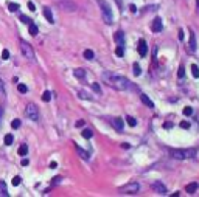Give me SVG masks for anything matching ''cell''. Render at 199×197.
<instances>
[{
    "label": "cell",
    "instance_id": "cell-3",
    "mask_svg": "<svg viewBox=\"0 0 199 197\" xmlns=\"http://www.w3.org/2000/svg\"><path fill=\"white\" fill-rule=\"evenodd\" d=\"M173 158L184 160V158H193L196 155V149H182V151H173Z\"/></svg>",
    "mask_w": 199,
    "mask_h": 197
},
{
    "label": "cell",
    "instance_id": "cell-1",
    "mask_svg": "<svg viewBox=\"0 0 199 197\" xmlns=\"http://www.w3.org/2000/svg\"><path fill=\"white\" fill-rule=\"evenodd\" d=\"M103 81L107 85H112L114 88H117V90H132V92L137 90V85H135L134 82H131L129 79H126L121 75L112 73V71H104L103 73Z\"/></svg>",
    "mask_w": 199,
    "mask_h": 197
},
{
    "label": "cell",
    "instance_id": "cell-28",
    "mask_svg": "<svg viewBox=\"0 0 199 197\" xmlns=\"http://www.w3.org/2000/svg\"><path fill=\"white\" fill-rule=\"evenodd\" d=\"M184 115H185V116H191V115H193V109H191L190 106L184 107Z\"/></svg>",
    "mask_w": 199,
    "mask_h": 197
},
{
    "label": "cell",
    "instance_id": "cell-43",
    "mask_svg": "<svg viewBox=\"0 0 199 197\" xmlns=\"http://www.w3.org/2000/svg\"><path fill=\"white\" fill-rule=\"evenodd\" d=\"M2 120H3V107L0 106V126H2Z\"/></svg>",
    "mask_w": 199,
    "mask_h": 197
},
{
    "label": "cell",
    "instance_id": "cell-51",
    "mask_svg": "<svg viewBox=\"0 0 199 197\" xmlns=\"http://www.w3.org/2000/svg\"><path fill=\"white\" fill-rule=\"evenodd\" d=\"M164 127H165V129H170V127H171V124H168V123H165V124H164Z\"/></svg>",
    "mask_w": 199,
    "mask_h": 197
},
{
    "label": "cell",
    "instance_id": "cell-45",
    "mask_svg": "<svg viewBox=\"0 0 199 197\" xmlns=\"http://www.w3.org/2000/svg\"><path fill=\"white\" fill-rule=\"evenodd\" d=\"M28 163H30V162H28V160H26V158H23V160H22V162H20V165H22V166H26V165H28Z\"/></svg>",
    "mask_w": 199,
    "mask_h": 197
},
{
    "label": "cell",
    "instance_id": "cell-26",
    "mask_svg": "<svg viewBox=\"0 0 199 197\" xmlns=\"http://www.w3.org/2000/svg\"><path fill=\"white\" fill-rule=\"evenodd\" d=\"M28 31H30V34H31V36H36V34H38V26H36V25H33V23H30V28H28Z\"/></svg>",
    "mask_w": 199,
    "mask_h": 197
},
{
    "label": "cell",
    "instance_id": "cell-52",
    "mask_svg": "<svg viewBox=\"0 0 199 197\" xmlns=\"http://www.w3.org/2000/svg\"><path fill=\"white\" fill-rule=\"evenodd\" d=\"M196 6H197V8H196V10H197V14H199V0H196Z\"/></svg>",
    "mask_w": 199,
    "mask_h": 197
},
{
    "label": "cell",
    "instance_id": "cell-14",
    "mask_svg": "<svg viewBox=\"0 0 199 197\" xmlns=\"http://www.w3.org/2000/svg\"><path fill=\"white\" fill-rule=\"evenodd\" d=\"M190 51H194L196 50V37H194V33L191 31V34H190V45H188Z\"/></svg>",
    "mask_w": 199,
    "mask_h": 197
},
{
    "label": "cell",
    "instance_id": "cell-38",
    "mask_svg": "<svg viewBox=\"0 0 199 197\" xmlns=\"http://www.w3.org/2000/svg\"><path fill=\"white\" fill-rule=\"evenodd\" d=\"M157 6H146V8H142V13H146V11H152V10H156Z\"/></svg>",
    "mask_w": 199,
    "mask_h": 197
},
{
    "label": "cell",
    "instance_id": "cell-23",
    "mask_svg": "<svg viewBox=\"0 0 199 197\" xmlns=\"http://www.w3.org/2000/svg\"><path fill=\"white\" fill-rule=\"evenodd\" d=\"M13 141H14V137L11 135V133H8V135L5 137V145H6V146H11Z\"/></svg>",
    "mask_w": 199,
    "mask_h": 197
},
{
    "label": "cell",
    "instance_id": "cell-11",
    "mask_svg": "<svg viewBox=\"0 0 199 197\" xmlns=\"http://www.w3.org/2000/svg\"><path fill=\"white\" fill-rule=\"evenodd\" d=\"M75 76H76V79L84 81L86 79V70L84 68H75Z\"/></svg>",
    "mask_w": 199,
    "mask_h": 197
},
{
    "label": "cell",
    "instance_id": "cell-49",
    "mask_svg": "<svg viewBox=\"0 0 199 197\" xmlns=\"http://www.w3.org/2000/svg\"><path fill=\"white\" fill-rule=\"evenodd\" d=\"M179 39H180V40H182V39H184V31H182V30H180V31H179Z\"/></svg>",
    "mask_w": 199,
    "mask_h": 197
},
{
    "label": "cell",
    "instance_id": "cell-16",
    "mask_svg": "<svg viewBox=\"0 0 199 197\" xmlns=\"http://www.w3.org/2000/svg\"><path fill=\"white\" fill-rule=\"evenodd\" d=\"M115 40H117L118 45H123V42H124V34H123V31H117L115 33Z\"/></svg>",
    "mask_w": 199,
    "mask_h": 197
},
{
    "label": "cell",
    "instance_id": "cell-12",
    "mask_svg": "<svg viewBox=\"0 0 199 197\" xmlns=\"http://www.w3.org/2000/svg\"><path fill=\"white\" fill-rule=\"evenodd\" d=\"M112 124H114V127L117 129V130H123V120L121 118H114L112 120Z\"/></svg>",
    "mask_w": 199,
    "mask_h": 197
},
{
    "label": "cell",
    "instance_id": "cell-10",
    "mask_svg": "<svg viewBox=\"0 0 199 197\" xmlns=\"http://www.w3.org/2000/svg\"><path fill=\"white\" fill-rule=\"evenodd\" d=\"M44 16H45V19H47L50 23H53V22H55V19H53V14H51V10H50V8L48 6H44Z\"/></svg>",
    "mask_w": 199,
    "mask_h": 197
},
{
    "label": "cell",
    "instance_id": "cell-21",
    "mask_svg": "<svg viewBox=\"0 0 199 197\" xmlns=\"http://www.w3.org/2000/svg\"><path fill=\"white\" fill-rule=\"evenodd\" d=\"M50 100H51V93H50L48 90H45V92L42 93V101H44V103H48Z\"/></svg>",
    "mask_w": 199,
    "mask_h": 197
},
{
    "label": "cell",
    "instance_id": "cell-37",
    "mask_svg": "<svg viewBox=\"0 0 199 197\" xmlns=\"http://www.w3.org/2000/svg\"><path fill=\"white\" fill-rule=\"evenodd\" d=\"M20 182H22V180H20V177H19V175H16V177L13 178V182H11V183H13L14 186H17V185H19Z\"/></svg>",
    "mask_w": 199,
    "mask_h": 197
},
{
    "label": "cell",
    "instance_id": "cell-41",
    "mask_svg": "<svg viewBox=\"0 0 199 197\" xmlns=\"http://www.w3.org/2000/svg\"><path fill=\"white\" fill-rule=\"evenodd\" d=\"M62 6H64V8H66V10H69V8H70V10H72V11H73V10H76V6H73V5H67V3H64V5H62Z\"/></svg>",
    "mask_w": 199,
    "mask_h": 197
},
{
    "label": "cell",
    "instance_id": "cell-2",
    "mask_svg": "<svg viewBox=\"0 0 199 197\" xmlns=\"http://www.w3.org/2000/svg\"><path fill=\"white\" fill-rule=\"evenodd\" d=\"M96 2H98L100 8H101V13H103V19H104V22L111 25V23L114 22V16H112V10H111L109 3L104 2V0H96Z\"/></svg>",
    "mask_w": 199,
    "mask_h": 197
},
{
    "label": "cell",
    "instance_id": "cell-19",
    "mask_svg": "<svg viewBox=\"0 0 199 197\" xmlns=\"http://www.w3.org/2000/svg\"><path fill=\"white\" fill-rule=\"evenodd\" d=\"M17 152H19V155L25 157L26 154H28V146H26V145H22V146L19 148V151H17Z\"/></svg>",
    "mask_w": 199,
    "mask_h": 197
},
{
    "label": "cell",
    "instance_id": "cell-6",
    "mask_svg": "<svg viewBox=\"0 0 199 197\" xmlns=\"http://www.w3.org/2000/svg\"><path fill=\"white\" fill-rule=\"evenodd\" d=\"M139 190H140V185L139 183H129V185L123 186L121 190H120V193H123V194H128V193L134 194V193H139Z\"/></svg>",
    "mask_w": 199,
    "mask_h": 197
},
{
    "label": "cell",
    "instance_id": "cell-20",
    "mask_svg": "<svg viewBox=\"0 0 199 197\" xmlns=\"http://www.w3.org/2000/svg\"><path fill=\"white\" fill-rule=\"evenodd\" d=\"M8 10H10L11 13H16V11H19V5L11 2V3H8Z\"/></svg>",
    "mask_w": 199,
    "mask_h": 197
},
{
    "label": "cell",
    "instance_id": "cell-40",
    "mask_svg": "<svg viewBox=\"0 0 199 197\" xmlns=\"http://www.w3.org/2000/svg\"><path fill=\"white\" fill-rule=\"evenodd\" d=\"M185 76V68L180 65V68H179V78H184Z\"/></svg>",
    "mask_w": 199,
    "mask_h": 197
},
{
    "label": "cell",
    "instance_id": "cell-9",
    "mask_svg": "<svg viewBox=\"0 0 199 197\" xmlns=\"http://www.w3.org/2000/svg\"><path fill=\"white\" fill-rule=\"evenodd\" d=\"M152 188H154V191H157L160 194H165L167 193V188H165V185L162 183V182H156L154 185H152Z\"/></svg>",
    "mask_w": 199,
    "mask_h": 197
},
{
    "label": "cell",
    "instance_id": "cell-50",
    "mask_svg": "<svg viewBox=\"0 0 199 197\" xmlns=\"http://www.w3.org/2000/svg\"><path fill=\"white\" fill-rule=\"evenodd\" d=\"M56 165H58L56 162H51V163H50V168H56Z\"/></svg>",
    "mask_w": 199,
    "mask_h": 197
},
{
    "label": "cell",
    "instance_id": "cell-24",
    "mask_svg": "<svg viewBox=\"0 0 199 197\" xmlns=\"http://www.w3.org/2000/svg\"><path fill=\"white\" fill-rule=\"evenodd\" d=\"M191 75H193V78H199V67L196 64L191 65Z\"/></svg>",
    "mask_w": 199,
    "mask_h": 197
},
{
    "label": "cell",
    "instance_id": "cell-4",
    "mask_svg": "<svg viewBox=\"0 0 199 197\" xmlns=\"http://www.w3.org/2000/svg\"><path fill=\"white\" fill-rule=\"evenodd\" d=\"M25 113H26V116H28L30 120H33V121H38V120H39V109H38V106H36L34 103H28V104H26Z\"/></svg>",
    "mask_w": 199,
    "mask_h": 197
},
{
    "label": "cell",
    "instance_id": "cell-34",
    "mask_svg": "<svg viewBox=\"0 0 199 197\" xmlns=\"http://www.w3.org/2000/svg\"><path fill=\"white\" fill-rule=\"evenodd\" d=\"M19 19H20V22H23V23H26V25H30V23H31V20H30L26 16H23V14L19 16Z\"/></svg>",
    "mask_w": 199,
    "mask_h": 197
},
{
    "label": "cell",
    "instance_id": "cell-8",
    "mask_svg": "<svg viewBox=\"0 0 199 197\" xmlns=\"http://www.w3.org/2000/svg\"><path fill=\"white\" fill-rule=\"evenodd\" d=\"M162 28H164V25H162V19H160V17H156V19L152 20V28L151 30L154 33H160Z\"/></svg>",
    "mask_w": 199,
    "mask_h": 197
},
{
    "label": "cell",
    "instance_id": "cell-7",
    "mask_svg": "<svg viewBox=\"0 0 199 197\" xmlns=\"http://www.w3.org/2000/svg\"><path fill=\"white\" fill-rule=\"evenodd\" d=\"M137 51H139V55H140V56H143V58L148 55V43H146V40H145V39H140V40H139Z\"/></svg>",
    "mask_w": 199,
    "mask_h": 197
},
{
    "label": "cell",
    "instance_id": "cell-22",
    "mask_svg": "<svg viewBox=\"0 0 199 197\" xmlns=\"http://www.w3.org/2000/svg\"><path fill=\"white\" fill-rule=\"evenodd\" d=\"M83 137L89 140V138H92V137H93V132L90 130V129H83Z\"/></svg>",
    "mask_w": 199,
    "mask_h": 197
},
{
    "label": "cell",
    "instance_id": "cell-42",
    "mask_svg": "<svg viewBox=\"0 0 199 197\" xmlns=\"http://www.w3.org/2000/svg\"><path fill=\"white\" fill-rule=\"evenodd\" d=\"M3 92H5V85H3V81L0 79V95H2Z\"/></svg>",
    "mask_w": 199,
    "mask_h": 197
},
{
    "label": "cell",
    "instance_id": "cell-30",
    "mask_svg": "<svg viewBox=\"0 0 199 197\" xmlns=\"http://www.w3.org/2000/svg\"><path fill=\"white\" fill-rule=\"evenodd\" d=\"M92 88H93V92H95L96 95H101V87H100V84L93 82V84H92Z\"/></svg>",
    "mask_w": 199,
    "mask_h": 197
},
{
    "label": "cell",
    "instance_id": "cell-25",
    "mask_svg": "<svg viewBox=\"0 0 199 197\" xmlns=\"http://www.w3.org/2000/svg\"><path fill=\"white\" fill-rule=\"evenodd\" d=\"M93 56H95V53H93L92 50H86V51H84V58H86V59L90 61V59H93Z\"/></svg>",
    "mask_w": 199,
    "mask_h": 197
},
{
    "label": "cell",
    "instance_id": "cell-47",
    "mask_svg": "<svg viewBox=\"0 0 199 197\" xmlns=\"http://www.w3.org/2000/svg\"><path fill=\"white\" fill-rule=\"evenodd\" d=\"M129 10H131L132 13H135V11H137V6H135V5H131V6H129Z\"/></svg>",
    "mask_w": 199,
    "mask_h": 197
},
{
    "label": "cell",
    "instance_id": "cell-36",
    "mask_svg": "<svg viewBox=\"0 0 199 197\" xmlns=\"http://www.w3.org/2000/svg\"><path fill=\"white\" fill-rule=\"evenodd\" d=\"M182 129H190V123L188 121H180V124H179Z\"/></svg>",
    "mask_w": 199,
    "mask_h": 197
},
{
    "label": "cell",
    "instance_id": "cell-18",
    "mask_svg": "<svg viewBox=\"0 0 199 197\" xmlns=\"http://www.w3.org/2000/svg\"><path fill=\"white\" fill-rule=\"evenodd\" d=\"M126 123H128V124H129L131 127L137 126V120H135L134 116H131V115H129V116H126Z\"/></svg>",
    "mask_w": 199,
    "mask_h": 197
},
{
    "label": "cell",
    "instance_id": "cell-15",
    "mask_svg": "<svg viewBox=\"0 0 199 197\" xmlns=\"http://www.w3.org/2000/svg\"><path fill=\"white\" fill-rule=\"evenodd\" d=\"M6 196H8L6 183H5V180H0V197H6Z\"/></svg>",
    "mask_w": 199,
    "mask_h": 197
},
{
    "label": "cell",
    "instance_id": "cell-33",
    "mask_svg": "<svg viewBox=\"0 0 199 197\" xmlns=\"http://www.w3.org/2000/svg\"><path fill=\"white\" fill-rule=\"evenodd\" d=\"M11 127H13V129H19V127H20V120H17V118L13 120V121H11Z\"/></svg>",
    "mask_w": 199,
    "mask_h": 197
},
{
    "label": "cell",
    "instance_id": "cell-48",
    "mask_svg": "<svg viewBox=\"0 0 199 197\" xmlns=\"http://www.w3.org/2000/svg\"><path fill=\"white\" fill-rule=\"evenodd\" d=\"M121 148H123V149H129V148H131V145H128V143H123Z\"/></svg>",
    "mask_w": 199,
    "mask_h": 197
},
{
    "label": "cell",
    "instance_id": "cell-29",
    "mask_svg": "<svg viewBox=\"0 0 199 197\" xmlns=\"http://www.w3.org/2000/svg\"><path fill=\"white\" fill-rule=\"evenodd\" d=\"M76 149H78V154H79L81 157H83L84 160H87V158H89V154H87V152H84V149H81V148H78V146H76Z\"/></svg>",
    "mask_w": 199,
    "mask_h": 197
},
{
    "label": "cell",
    "instance_id": "cell-35",
    "mask_svg": "<svg viewBox=\"0 0 199 197\" xmlns=\"http://www.w3.org/2000/svg\"><path fill=\"white\" fill-rule=\"evenodd\" d=\"M140 71H142V70H140V65L137 64V62H135V64H134V75H135V76H139V75H140Z\"/></svg>",
    "mask_w": 199,
    "mask_h": 197
},
{
    "label": "cell",
    "instance_id": "cell-27",
    "mask_svg": "<svg viewBox=\"0 0 199 197\" xmlns=\"http://www.w3.org/2000/svg\"><path fill=\"white\" fill-rule=\"evenodd\" d=\"M115 55L118 56V58H121L123 55H124V50H123V45H118L117 47V50H115Z\"/></svg>",
    "mask_w": 199,
    "mask_h": 197
},
{
    "label": "cell",
    "instance_id": "cell-46",
    "mask_svg": "<svg viewBox=\"0 0 199 197\" xmlns=\"http://www.w3.org/2000/svg\"><path fill=\"white\" fill-rule=\"evenodd\" d=\"M81 126H84V121L81 120V121H76V127H81Z\"/></svg>",
    "mask_w": 199,
    "mask_h": 197
},
{
    "label": "cell",
    "instance_id": "cell-5",
    "mask_svg": "<svg viewBox=\"0 0 199 197\" xmlns=\"http://www.w3.org/2000/svg\"><path fill=\"white\" fill-rule=\"evenodd\" d=\"M20 43V50H22V55L26 58V59H34V51H33V48H31V45L28 42H25V40H20L19 42Z\"/></svg>",
    "mask_w": 199,
    "mask_h": 197
},
{
    "label": "cell",
    "instance_id": "cell-13",
    "mask_svg": "<svg viewBox=\"0 0 199 197\" xmlns=\"http://www.w3.org/2000/svg\"><path fill=\"white\" fill-rule=\"evenodd\" d=\"M197 188H199V185L194 182V183H188L185 190H187V193H188V194H193V193H196V191H197Z\"/></svg>",
    "mask_w": 199,
    "mask_h": 197
},
{
    "label": "cell",
    "instance_id": "cell-32",
    "mask_svg": "<svg viewBox=\"0 0 199 197\" xmlns=\"http://www.w3.org/2000/svg\"><path fill=\"white\" fill-rule=\"evenodd\" d=\"M78 96L79 98H84V100H87V101H90V100H92V96H90V95H87L86 92H83V90H81L79 93H78Z\"/></svg>",
    "mask_w": 199,
    "mask_h": 197
},
{
    "label": "cell",
    "instance_id": "cell-17",
    "mask_svg": "<svg viewBox=\"0 0 199 197\" xmlns=\"http://www.w3.org/2000/svg\"><path fill=\"white\" fill-rule=\"evenodd\" d=\"M140 98H142V101H143L145 104H146L148 107H151V109L154 107V103H152V101H151V100H149V98H148L146 95H145V93H142V96H140Z\"/></svg>",
    "mask_w": 199,
    "mask_h": 197
},
{
    "label": "cell",
    "instance_id": "cell-39",
    "mask_svg": "<svg viewBox=\"0 0 199 197\" xmlns=\"http://www.w3.org/2000/svg\"><path fill=\"white\" fill-rule=\"evenodd\" d=\"M8 58H10V51H8L6 48L3 50V53H2V59H8Z\"/></svg>",
    "mask_w": 199,
    "mask_h": 197
},
{
    "label": "cell",
    "instance_id": "cell-31",
    "mask_svg": "<svg viewBox=\"0 0 199 197\" xmlns=\"http://www.w3.org/2000/svg\"><path fill=\"white\" fill-rule=\"evenodd\" d=\"M17 90H19L20 93H26V92H28V87H26L25 84H19V85H17Z\"/></svg>",
    "mask_w": 199,
    "mask_h": 197
},
{
    "label": "cell",
    "instance_id": "cell-44",
    "mask_svg": "<svg viewBox=\"0 0 199 197\" xmlns=\"http://www.w3.org/2000/svg\"><path fill=\"white\" fill-rule=\"evenodd\" d=\"M28 8H30L31 11H34V10H36V6H34V3H33V2H28Z\"/></svg>",
    "mask_w": 199,
    "mask_h": 197
}]
</instances>
